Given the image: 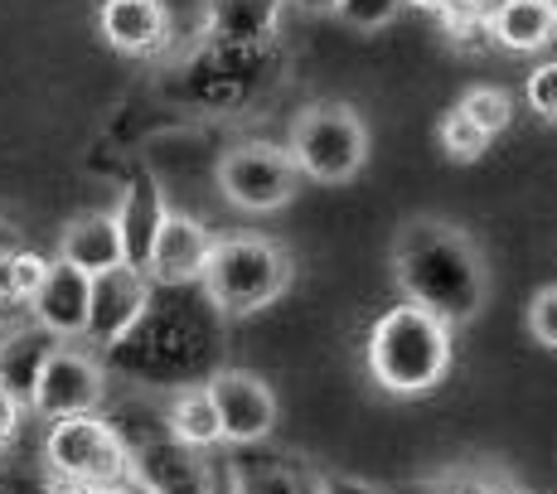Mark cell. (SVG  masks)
Segmentation results:
<instances>
[{"label": "cell", "instance_id": "cell-3", "mask_svg": "<svg viewBox=\"0 0 557 494\" xmlns=\"http://www.w3.org/2000/svg\"><path fill=\"white\" fill-rule=\"evenodd\" d=\"M456 359V330L442 316L422 306L398 300L393 310H383L369 330L363 345V363L369 379L379 383L388 397H426L446 383Z\"/></svg>", "mask_w": 557, "mask_h": 494}, {"label": "cell", "instance_id": "cell-25", "mask_svg": "<svg viewBox=\"0 0 557 494\" xmlns=\"http://www.w3.org/2000/svg\"><path fill=\"white\" fill-rule=\"evenodd\" d=\"M403 10H407L403 0H335V20L349 25V29H359V35H379V29H388Z\"/></svg>", "mask_w": 557, "mask_h": 494}, {"label": "cell", "instance_id": "cell-24", "mask_svg": "<svg viewBox=\"0 0 557 494\" xmlns=\"http://www.w3.org/2000/svg\"><path fill=\"white\" fill-rule=\"evenodd\" d=\"M436 141H442L446 160H456V165H475V160L485 156L490 146H495V136H485L466 112H460V107H451V112L442 116V132H436Z\"/></svg>", "mask_w": 557, "mask_h": 494}, {"label": "cell", "instance_id": "cell-29", "mask_svg": "<svg viewBox=\"0 0 557 494\" xmlns=\"http://www.w3.org/2000/svg\"><path fill=\"white\" fill-rule=\"evenodd\" d=\"M495 10H499V0H451L442 20L451 35H466V29H485Z\"/></svg>", "mask_w": 557, "mask_h": 494}, {"label": "cell", "instance_id": "cell-22", "mask_svg": "<svg viewBox=\"0 0 557 494\" xmlns=\"http://www.w3.org/2000/svg\"><path fill=\"white\" fill-rule=\"evenodd\" d=\"M0 494H73V490H63L59 480L49 476L45 456H29V450H20V442H15L0 450Z\"/></svg>", "mask_w": 557, "mask_h": 494}, {"label": "cell", "instance_id": "cell-18", "mask_svg": "<svg viewBox=\"0 0 557 494\" xmlns=\"http://www.w3.org/2000/svg\"><path fill=\"white\" fill-rule=\"evenodd\" d=\"M53 349H59V339H53L45 325H35V320L5 330V335H0V383H5L20 403H29V393H35V383H39V369L49 363Z\"/></svg>", "mask_w": 557, "mask_h": 494}, {"label": "cell", "instance_id": "cell-13", "mask_svg": "<svg viewBox=\"0 0 557 494\" xmlns=\"http://www.w3.org/2000/svg\"><path fill=\"white\" fill-rule=\"evenodd\" d=\"M88 292H92V276L78 272V267L59 262L49 257L45 276H39L35 296H29V320L45 325L53 339H83L88 335Z\"/></svg>", "mask_w": 557, "mask_h": 494}, {"label": "cell", "instance_id": "cell-12", "mask_svg": "<svg viewBox=\"0 0 557 494\" xmlns=\"http://www.w3.org/2000/svg\"><path fill=\"white\" fill-rule=\"evenodd\" d=\"M213 243H219V233H213L209 223L170 209L165 223L156 229L151 252H146V276H151L156 286H199Z\"/></svg>", "mask_w": 557, "mask_h": 494}, {"label": "cell", "instance_id": "cell-19", "mask_svg": "<svg viewBox=\"0 0 557 494\" xmlns=\"http://www.w3.org/2000/svg\"><path fill=\"white\" fill-rule=\"evenodd\" d=\"M228 494H315V470L296 456H238L228 476Z\"/></svg>", "mask_w": 557, "mask_h": 494}, {"label": "cell", "instance_id": "cell-32", "mask_svg": "<svg viewBox=\"0 0 557 494\" xmlns=\"http://www.w3.org/2000/svg\"><path fill=\"white\" fill-rule=\"evenodd\" d=\"M20 427H25V403H20V397L0 383V450L20 442Z\"/></svg>", "mask_w": 557, "mask_h": 494}, {"label": "cell", "instance_id": "cell-27", "mask_svg": "<svg viewBox=\"0 0 557 494\" xmlns=\"http://www.w3.org/2000/svg\"><path fill=\"white\" fill-rule=\"evenodd\" d=\"M523 102H529L533 116L557 122V59H543L539 69L523 78Z\"/></svg>", "mask_w": 557, "mask_h": 494}, {"label": "cell", "instance_id": "cell-30", "mask_svg": "<svg viewBox=\"0 0 557 494\" xmlns=\"http://www.w3.org/2000/svg\"><path fill=\"white\" fill-rule=\"evenodd\" d=\"M20 233L10 229V223H0V316L5 310H20V300H15V286H10V272H15V257H20Z\"/></svg>", "mask_w": 557, "mask_h": 494}, {"label": "cell", "instance_id": "cell-14", "mask_svg": "<svg viewBox=\"0 0 557 494\" xmlns=\"http://www.w3.org/2000/svg\"><path fill=\"white\" fill-rule=\"evenodd\" d=\"M102 39L126 59H156L170 49V10L165 0H102L98 10Z\"/></svg>", "mask_w": 557, "mask_h": 494}, {"label": "cell", "instance_id": "cell-21", "mask_svg": "<svg viewBox=\"0 0 557 494\" xmlns=\"http://www.w3.org/2000/svg\"><path fill=\"white\" fill-rule=\"evenodd\" d=\"M165 427L180 446L189 450H203L209 456L213 446H223L219 436V417H213V403H209V388L195 383V388H180V393H165Z\"/></svg>", "mask_w": 557, "mask_h": 494}, {"label": "cell", "instance_id": "cell-15", "mask_svg": "<svg viewBox=\"0 0 557 494\" xmlns=\"http://www.w3.org/2000/svg\"><path fill=\"white\" fill-rule=\"evenodd\" d=\"M282 15H286V0H209L199 39L233 45V49L282 45Z\"/></svg>", "mask_w": 557, "mask_h": 494}, {"label": "cell", "instance_id": "cell-8", "mask_svg": "<svg viewBox=\"0 0 557 494\" xmlns=\"http://www.w3.org/2000/svg\"><path fill=\"white\" fill-rule=\"evenodd\" d=\"M213 185H219V195L228 199L233 209L267 219V213H282L286 203L296 199V189H301V170H296V160L286 156V146L238 141L219 156V165H213Z\"/></svg>", "mask_w": 557, "mask_h": 494}, {"label": "cell", "instance_id": "cell-9", "mask_svg": "<svg viewBox=\"0 0 557 494\" xmlns=\"http://www.w3.org/2000/svg\"><path fill=\"white\" fill-rule=\"evenodd\" d=\"M209 388V403H213V417H219V436L238 450H252V446H267L276 436V422H282V403H276L272 383L252 369H213L203 379Z\"/></svg>", "mask_w": 557, "mask_h": 494}, {"label": "cell", "instance_id": "cell-1", "mask_svg": "<svg viewBox=\"0 0 557 494\" xmlns=\"http://www.w3.org/2000/svg\"><path fill=\"white\" fill-rule=\"evenodd\" d=\"M223 349L228 316L203 296V286H156L141 320L102 349V363L136 393H180L223 369Z\"/></svg>", "mask_w": 557, "mask_h": 494}, {"label": "cell", "instance_id": "cell-2", "mask_svg": "<svg viewBox=\"0 0 557 494\" xmlns=\"http://www.w3.org/2000/svg\"><path fill=\"white\" fill-rule=\"evenodd\" d=\"M393 286L407 306L442 316L446 325H470L490 306V262L485 247L460 223L417 213L393 238Z\"/></svg>", "mask_w": 557, "mask_h": 494}, {"label": "cell", "instance_id": "cell-35", "mask_svg": "<svg viewBox=\"0 0 557 494\" xmlns=\"http://www.w3.org/2000/svg\"><path fill=\"white\" fill-rule=\"evenodd\" d=\"M543 5H548V10H553V20H557V0H543Z\"/></svg>", "mask_w": 557, "mask_h": 494}, {"label": "cell", "instance_id": "cell-11", "mask_svg": "<svg viewBox=\"0 0 557 494\" xmlns=\"http://www.w3.org/2000/svg\"><path fill=\"white\" fill-rule=\"evenodd\" d=\"M151 292H156V282L141 272V267H132V262L112 267V272H98V276H92V292H88V335H83V339H88L98 354L112 349L116 339H122L126 330L141 320Z\"/></svg>", "mask_w": 557, "mask_h": 494}, {"label": "cell", "instance_id": "cell-31", "mask_svg": "<svg viewBox=\"0 0 557 494\" xmlns=\"http://www.w3.org/2000/svg\"><path fill=\"white\" fill-rule=\"evenodd\" d=\"M315 494H388V490L359 476H339V470H315Z\"/></svg>", "mask_w": 557, "mask_h": 494}, {"label": "cell", "instance_id": "cell-7", "mask_svg": "<svg viewBox=\"0 0 557 494\" xmlns=\"http://www.w3.org/2000/svg\"><path fill=\"white\" fill-rule=\"evenodd\" d=\"M369 122L359 116V107L335 98L306 102L286 132V156L296 160L301 180L315 185H349L369 165Z\"/></svg>", "mask_w": 557, "mask_h": 494}, {"label": "cell", "instance_id": "cell-26", "mask_svg": "<svg viewBox=\"0 0 557 494\" xmlns=\"http://www.w3.org/2000/svg\"><path fill=\"white\" fill-rule=\"evenodd\" d=\"M523 325H529L533 345H543V349L557 354V282H548V286H539V292H533L529 310H523Z\"/></svg>", "mask_w": 557, "mask_h": 494}, {"label": "cell", "instance_id": "cell-17", "mask_svg": "<svg viewBox=\"0 0 557 494\" xmlns=\"http://www.w3.org/2000/svg\"><path fill=\"white\" fill-rule=\"evenodd\" d=\"M112 213H116V229H122L126 262L141 267V272H146V252H151L156 229L165 223V213H170V203H165V195H160L156 175H146V170H141V175L126 180L122 203H116Z\"/></svg>", "mask_w": 557, "mask_h": 494}, {"label": "cell", "instance_id": "cell-5", "mask_svg": "<svg viewBox=\"0 0 557 494\" xmlns=\"http://www.w3.org/2000/svg\"><path fill=\"white\" fill-rule=\"evenodd\" d=\"M39 456H45L49 476L73 494H141L132 446H126L122 427L102 412L49 422Z\"/></svg>", "mask_w": 557, "mask_h": 494}, {"label": "cell", "instance_id": "cell-33", "mask_svg": "<svg viewBox=\"0 0 557 494\" xmlns=\"http://www.w3.org/2000/svg\"><path fill=\"white\" fill-rule=\"evenodd\" d=\"M286 5L306 10V15H335V0H286Z\"/></svg>", "mask_w": 557, "mask_h": 494}, {"label": "cell", "instance_id": "cell-20", "mask_svg": "<svg viewBox=\"0 0 557 494\" xmlns=\"http://www.w3.org/2000/svg\"><path fill=\"white\" fill-rule=\"evenodd\" d=\"M490 39L509 53H543L557 39V20L543 0H499L490 15Z\"/></svg>", "mask_w": 557, "mask_h": 494}, {"label": "cell", "instance_id": "cell-6", "mask_svg": "<svg viewBox=\"0 0 557 494\" xmlns=\"http://www.w3.org/2000/svg\"><path fill=\"white\" fill-rule=\"evenodd\" d=\"M292 276L296 262L282 243L262 238V233H228L213 243L199 286L228 320H248L292 292Z\"/></svg>", "mask_w": 557, "mask_h": 494}, {"label": "cell", "instance_id": "cell-23", "mask_svg": "<svg viewBox=\"0 0 557 494\" xmlns=\"http://www.w3.org/2000/svg\"><path fill=\"white\" fill-rule=\"evenodd\" d=\"M456 107H460V112H466L485 136H495V141L509 132V122H513V98H509L505 88H495V83H480V88H470Z\"/></svg>", "mask_w": 557, "mask_h": 494}, {"label": "cell", "instance_id": "cell-34", "mask_svg": "<svg viewBox=\"0 0 557 494\" xmlns=\"http://www.w3.org/2000/svg\"><path fill=\"white\" fill-rule=\"evenodd\" d=\"M403 5L426 10V15H446V5H451V0H403Z\"/></svg>", "mask_w": 557, "mask_h": 494}, {"label": "cell", "instance_id": "cell-4", "mask_svg": "<svg viewBox=\"0 0 557 494\" xmlns=\"http://www.w3.org/2000/svg\"><path fill=\"white\" fill-rule=\"evenodd\" d=\"M282 73V45L267 49H233V45H209L199 39L175 69L165 73V98H175L189 112H213L233 116L248 112L267 98V88Z\"/></svg>", "mask_w": 557, "mask_h": 494}, {"label": "cell", "instance_id": "cell-10", "mask_svg": "<svg viewBox=\"0 0 557 494\" xmlns=\"http://www.w3.org/2000/svg\"><path fill=\"white\" fill-rule=\"evenodd\" d=\"M29 412L39 422H59V417H83L107 407V363L102 354L73 349L69 339H59V349L49 354V363L39 369V383L29 393Z\"/></svg>", "mask_w": 557, "mask_h": 494}, {"label": "cell", "instance_id": "cell-28", "mask_svg": "<svg viewBox=\"0 0 557 494\" xmlns=\"http://www.w3.org/2000/svg\"><path fill=\"white\" fill-rule=\"evenodd\" d=\"M422 494H523V490H509V485H499V480H490V476H466V470H451V476L432 480Z\"/></svg>", "mask_w": 557, "mask_h": 494}, {"label": "cell", "instance_id": "cell-16", "mask_svg": "<svg viewBox=\"0 0 557 494\" xmlns=\"http://www.w3.org/2000/svg\"><path fill=\"white\" fill-rule=\"evenodd\" d=\"M59 262L78 267V272L98 276L112 272V267L126 262V247H122V229H116V213L112 209H88V213H73L59 233Z\"/></svg>", "mask_w": 557, "mask_h": 494}]
</instances>
